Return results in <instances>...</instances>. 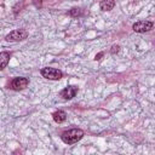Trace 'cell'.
Wrapping results in <instances>:
<instances>
[{"label": "cell", "mask_w": 155, "mask_h": 155, "mask_svg": "<svg viewBox=\"0 0 155 155\" xmlns=\"http://www.w3.org/2000/svg\"><path fill=\"white\" fill-rule=\"evenodd\" d=\"M117 51H119V46H117V45H116V46H113V50H111V53L114 54V53H115V52H117Z\"/></svg>", "instance_id": "cell-12"}, {"label": "cell", "mask_w": 155, "mask_h": 155, "mask_svg": "<svg viewBox=\"0 0 155 155\" xmlns=\"http://www.w3.org/2000/svg\"><path fill=\"white\" fill-rule=\"evenodd\" d=\"M27 36H28V33L24 29H16V30L11 31L10 34H7L5 39L7 41H19V40L27 39Z\"/></svg>", "instance_id": "cell-4"}, {"label": "cell", "mask_w": 155, "mask_h": 155, "mask_svg": "<svg viewBox=\"0 0 155 155\" xmlns=\"http://www.w3.org/2000/svg\"><path fill=\"white\" fill-rule=\"evenodd\" d=\"M69 15H70L71 17H76V16H79V15H81V11H80V8H71L70 12H69Z\"/></svg>", "instance_id": "cell-10"}, {"label": "cell", "mask_w": 155, "mask_h": 155, "mask_svg": "<svg viewBox=\"0 0 155 155\" xmlns=\"http://www.w3.org/2000/svg\"><path fill=\"white\" fill-rule=\"evenodd\" d=\"M41 75L48 80H59L63 76V73L59 69L56 68H51V67H46L41 69Z\"/></svg>", "instance_id": "cell-2"}, {"label": "cell", "mask_w": 155, "mask_h": 155, "mask_svg": "<svg viewBox=\"0 0 155 155\" xmlns=\"http://www.w3.org/2000/svg\"><path fill=\"white\" fill-rule=\"evenodd\" d=\"M153 27H154V23L150 21H139L132 25V29L136 33H145V31L151 30Z\"/></svg>", "instance_id": "cell-3"}, {"label": "cell", "mask_w": 155, "mask_h": 155, "mask_svg": "<svg viewBox=\"0 0 155 155\" xmlns=\"http://www.w3.org/2000/svg\"><path fill=\"white\" fill-rule=\"evenodd\" d=\"M84 137V131L81 128H71L68 131H64L61 136L62 140L65 144H74L78 140H80Z\"/></svg>", "instance_id": "cell-1"}, {"label": "cell", "mask_w": 155, "mask_h": 155, "mask_svg": "<svg viewBox=\"0 0 155 155\" xmlns=\"http://www.w3.org/2000/svg\"><path fill=\"white\" fill-rule=\"evenodd\" d=\"M52 117H53V120H54L57 124H62L63 121H65L67 114H65V111H63V110H58V111H54V113L52 114Z\"/></svg>", "instance_id": "cell-7"}, {"label": "cell", "mask_w": 155, "mask_h": 155, "mask_svg": "<svg viewBox=\"0 0 155 155\" xmlns=\"http://www.w3.org/2000/svg\"><path fill=\"white\" fill-rule=\"evenodd\" d=\"M76 93H78V87L76 86H68V87H65L64 90H62L59 92V96L63 97L64 99H71L76 96Z\"/></svg>", "instance_id": "cell-6"}, {"label": "cell", "mask_w": 155, "mask_h": 155, "mask_svg": "<svg viewBox=\"0 0 155 155\" xmlns=\"http://www.w3.org/2000/svg\"><path fill=\"white\" fill-rule=\"evenodd\" d=\"M102 56H103V52H101V53H98V54L96 56V58H94V59H96V61H97V59H101V57H102Z\"/></svg>", "instance_id": "cell-13"}, {"label": "cell", "mask_w": 155, "mask_h": 155, "mask_svg": "<svg viewBox=\"0 0 155 155\" xmlns=\"http://www.w3.org/2000/svg\"><path fill=\"white\" fill-rule=\"evenodd\" d=\"M28 84H29V80L27 78H15L11 82V88L19 91V90L25 88L28 86Z\"/></svg>", "instance_id": "cell-5"}, {"label": "cell", "mask_w": 155, "mask_h": 155, "mask_svg": "<svg viewBox=\"0 0 155 155\" xmlns=\"http://www.w3.org/2000/svg\"><path fill=\"white\" fill-rule=\"evenodd\" d=\"M99 6L103 11H110L115 6V1L114 0H102Z\"/></svg>", "instance_id": "cell-9"}, {"label": "cell", "mask_w": 155, "mask_h": 155, "mask_svg": "<svg viewBox=\"0 0 155 155\" xmlns=\"http://www.w3.org/2000/svg\"><path fill=\"white\" fill-rule=\"evenodd\" d=\"M33 2H34V5H35L38 8H40V7L42 6V0H33Z\"/></svg>", "instance_id": "cell-11"}, {"label": "cell", "mask_w": 155, "mask_h": 155, "mask_svg": "<svg viewBox=\"0 0 155 155\" xmlns=\"http://www.w3.org/2000/svg\"><path fill=\"white\" fill-rule=\"evenodd\" d=\"M10 62V53L8 52H0V70H2Z\"/></svg>", "instance_id": "cell-8"}]
</instances>
